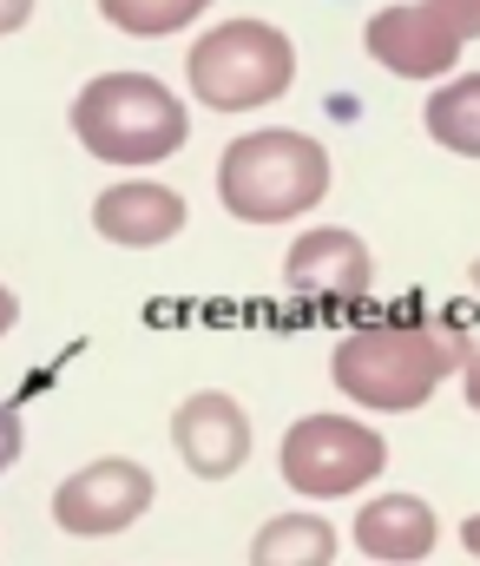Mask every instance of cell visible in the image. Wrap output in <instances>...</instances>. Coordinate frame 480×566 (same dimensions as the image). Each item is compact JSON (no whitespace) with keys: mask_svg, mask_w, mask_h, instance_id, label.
Listing matches in <instances>:
<instances>
[{"mask_svg":"<svg viewBox=\"0 0 480 566\" xmlns=\"http://www.w3.org/2000/svg\"><path fill=\"white\" fill-rule=\"evenodd\" d=\"M66 119H73V139L93 158L132 165V171L184 151V139H191L184 99L152 73H99V80H86Z\"/></svg>","mask_w":480,"mask_h":566,"instance_id":"obj_3","label":"cell"},{"mask_svg":"<svg viewBox=\"0 0 480 566\" xmlns=\"http://www.w3.org/2000/svg\"><path fill=\"white\" fill-rule=\"evenodd\" d=\"M329 560H335V527L322 514H277L250 541V566H329Z\"/></svg>","mask_w":480,"mask_h":566,"instance_id":"obj_13","label":"cell"},{"mask_svg":"<svg viewBox=\"0 0 480 566\" xmlns=\"http://www.w3.org/2000/svg\"><path fill=\"white\" fill-rule=\"evenodd\" d=\"M284 290L310 296V303H362L375 290V258L355 231L317 224L284 251Z\"/></svg>","mask_w":480,"mask_h":566,"instance_id":"obj_8","label":"cell"},{"mask_svg":"<svg viewBox=\"0 0 480 566\" xmlns=\"http://www.w3.org/2000/svg\"><path fill=\"white\" fill-rule=\"evenodd\" d=\"M468 336L461 329H435V323H369L355 336L335 343L329 356V382L375 416H408L422 409L455 369H468Z\"/></svg>","mask_w":480,"mask_h":566,"instance_id":"obj_1","label":"cell"},{"mask_svg":"<svg viewBox=\"0 0 480 566\" xmlns=\"http://www.w3.org/2000/svg\"><path fill=\"white\" fill-rule=\"evenodd\" d=\"M159 481L152 468L126 461V454H106V461H86L73 468L60 488H53V521L73 534V541H106V534H126L146 507H152Z\"/></svg>","mask_w":480,"mask_h":566,"instance_id":"obj_7","label":"cell"},{"mask_svg":"<svg viewBox=\"0 0 480 566\" xmlns=\"http://www.w3.org/2000/svg\"><path fill=\"white\" fill-rule=\"evenodd\" d=\"M99 13H106L119 33H132V40H171V33H184L191 20H204L211 0H99Z\"/></svg>","mask_w":480,"mask_h":566,"instance_id":"obj_14","label":"cell"},{"mask_svg":"<svg viewBox=\"0 0 480 566\" xmlns=\"http://www.w3.org/2000/svg\"><path fill=\"white\" fill-rule=\"evenodd\" d=\"M461 389H468V409L480 416V349L468 356V369H461Z\"/></svg>","mask_w":480,"mask_h":566,"instance_id":"obj_17","label":"cell"},{"mask_svg":"<svg viewBox=\"0 0 480 566\" xmlns=\"http://www.w3.org/2000/svg\"><path fill=\"white\" fill-rule=\"evenodd\" d=\"M362 46L375 53V66H388L395 80H455V60L468 53V33L455 27V13L441 0H402V7H382L369 13L362 27Z\"/></svg>","mask_w":480,"mask_h":566,"instance_id":"obj_6","label":"cell"},{"mask_svg":"<svg viewBox=\"0 0 480 566\" xmlns=\"http://www.w3.org/2000/svg\"><path fill=\"white\" fill-rule=\"evenodd\" d=\"M468 283H474V296H480V258H474V271H468Z\"/></svg>","mask_w":480,"mask_h":566,"instance_id":"obj_20","label":"cell"},{"mask_svg":"<svg viewBox=\"0 0 480 566\" xmlns=\"http://www.w3.org/2000/svg\"><path fill=\"white\" fill-rule=\"evenodd\" d=\"M93 231L119 251H159L184 231V198L159 178H119L93 198Z\"/></svg>","mask_w":480,"mask_h":566,"instance_id":"obj_10","label":"cell"},{"mask_svg":"<svg viewBox=\"0 0 480 566\" xmlns=\"http://www.w3.org/2000/svg\"><path fill=\"white\" fill-rule=\"evenodd\" d=\"M422 126H428V139L441 145V151L480 158V73L441 80V86L428 93V106H422Z\"/></svg>","mask_w":480,"mask_h":566,"instance_id":"obj_12","label":"cell"},{"mask_svg":"<svg viewBox=\"0 0 480 566\" xmlns=\"http://www.w3.org/2000/svg\"><path fill=\"white\" fill-rule=\"evenodd\" d=\"M20 461V416H13V402H0V474Z\"/></svg>","mask_w":480,"mask_h":566,"instance_id":"obj_15","label":"cell"},{"mask_svg":"<svg viewBox=\"0 0 480 566\" xmlns=\"http://www.w3.org/2000/svg\"><path fill=\"white\" fill-rule=\"evenodd\" d=\"M435 541H441V521H435V507H428L422 494H375V501L355 514V547L382 566L428 560Z\"/></svg>","mask_w":480,"mask_h":566,"instance_id":"obj_11","label":"cell"},{"mask_svg":"<svg viewBox=\"0 0 480 566\" xmlns=\"http://www.w3.org/2000/svg\"><path fill=\"white\" fill-rule=\"evenodd\" d=\"M277 468L297 494L310 501H335V494H355L369 488L382 468H388V441L355 416H303V422L284 428V448H277Z\"/></svg>","mask_w":480,"mask_h":566,"instance_id":"obj_5","label":"cell"},{"mask_svg":"<svg viewBox=\"0 0 480 566\" xmlns=\"http://www.w3.org/2000/svg\"><path fill=\"white\" fill-rule=\"evenodd\" d=\"M217 198L237 224H297L329 198V151L297 126H257L224 145Z\"/></svg>","mask_w":480,"mask_h":566,"instance_id":"obj_2","label":"cell"},{"mask_svg":"<svg viewBox=\"0 0 480 566\" xmlns=\"http://www.w3.org/2000/svg\"><path fill=\"white\" fill-rule=\"evenodd\" d=\"M461 547L480 560V514H468V521H461Z\"/></svg>","mask_w":480,"mask_h":566,"instance_id":"obj_19","label":"cell"},{"mask_svg":"<svg viewBox=\"0 0 480 566\" xmlns=\"http://www.w3.org/2000/svg\"><path fill=\"white\" fill-rule=\"evenodd\" d=\"M184 86L211 113H257L297 86V40L270 20H224L184 46Z\"/></svg>","mask_w":480,"mask_h":566,"instance_id":"obj_4","label":"cell"},{"mask_svg":"<svg viewBox=\"0 0 480 566\" xmlns=\"http://www.w3.org/2000/svg\"><path fill=\"white\" fill-rule=\"evenodd\" d=\"M171 448H178V461H184L198 481L237 474V468L250 461V416H244V402L224 396V389L184 396L178 416H171Z\"/></svg>","mask_w":480,"mask_h":566,"instance_id":"obj_9","label":"cell"},{"mask_svg":"<svg viewBox=\"0 0 480 566\" xmlns=\"http://www.w3.org/2000/svg\"><path fill=\"white\" fill-rule=\"evenodd\" d=\"M13 323H20V303H13V290H7V283H0V336H7V329H13Z\"/></svg>","mask_w":480,"mask_h":566,"instance_id":"obj_18","label":"cell"},{"mask_svg":"<svg viewBox=\"0 0 480 566\" xmlns=\"http://www.w3.org/2000/svg\"><path fill=\"white\" fill-rule=\"evenodd\" d=\"M26 20H33V0H0V40H7V33H20Z\"/></svg>","mask_w":480,"mask_h":566,"instance_id":"obj_16","label":"cell"}]
</instances>
